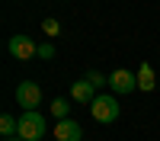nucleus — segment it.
Segmentation results:
<instances>
[{
  "mask_svg": "<svg viewBox=\"0 0 160 141\" xmlns=\"http://www.w3.org/2000/svg\"><path fill=\"white\" fill-rule=\"evenodd\" d=\"M118 112H122V109H118V99L109 96V93H99L96 99L90 103V115H93L96 122H102V125L115 122V119H118Z\"/></svg>",
  "mask_w": 160,
  "mask_h": 141,
  "instance_id": "nucleus-1",
  "label": "nucleus"
},
{
  "mask_svg": "<svg viewBox=\"0 0 160 141\" xmlns=\"http://www.w3.org/2000/svg\"><path fill=\"white\" fill-rule=\"evenodd\" d=\"M19 138L22 141H42L45 138V115L42 112H22L19 115Z\"/></svg>",
  "mask_w": 160,
  "mask_h": 141,
  "instance_id": "nucleus-2",
  "label": "nucleus"
},
{
  "mask_svg": "<svg viewBox=\"0 0 160 141\" xmlns=\"http://www.w3.org/2000/svg\"><path fill=\"white\" fill-rule=\"evenodd\" d=\"M16 103H19L26 112H35L38 103H42V87H38L35 80H22L16 87Z\"/></svg>",
  "mask_w": 160,
  "mask_h": 141,
  "instance_id": "nucleus-3",
  "label": "nucleus"
},
{
  "mask_svg": "<svg viewBox=\"0 0 160 141\" xmlns=\"http://www.w3.org/2000/svg\"><path fill=\"white\" fill-rule=\"evenodd\" d=\"M7 51L19 61H29V58H38V45L32 42V35H13L7 42Z\"/></svg>",
  "mask_w": 160,
  "mask_h": 141,
  "instance_id": "nucleus-4",
  "label": "nucleus"
},
{
  "mask_svg": "<svg viewBox=\"0 0 160 141\" xmlns=\"http://www.w3.org/2000/svg\"><path fill=\"white\" fill-rule=\"evenodd\" d=\"M109 87L115 90V93H122V96H125V93H135V90H138V74L118 68V71L109 74Z\"/></svg>",
  "mask_w": 160,
  "mask_h": 141,
  "instance_id": "nucleus-5",
  "label": "nucleus"
},
{
  "mask_svg": "<svg viewBox=\"0 0 160 141\" xmlns=\"http://www.w3.org/2000/svg\"><path fill=\"white\" fill-rule=\"evenodd\" d=\"M55 138L58 141H83V128H80V122H74V119H61L55 125Z\"/></svg>",
  "mask_w": 160,
  "mask_h": 141,
  "instance_id": "nucleus-6",
  "label": "nucleus"
},
{
  "mask_svg": "<svg viewBox=\"0 0 160 141\" xmlns=\"http://www.w3.org/2000/svg\"><path fill=\"white\" fill-rule=\"evenodd\" d=\"M96 96H99V93H96V87H93L87 77H80L77 83H71V99H74V103H87V106H90Z\"/></svg>",
  "mask_w": 160,
  "mask_h": 141,
  "instance_id": "nucleus-7",
  "label": "nucleus"
},
{
  "mask_svg": "<svg viewBox=\"0 0 160 141\" xmlns=\"http://www.w3.org/2000/svg\"><path fill=\"white\" fill-rule=\"evenodd\" d=\"M154 83H157V74H154V68H151V64L144 61L141 68H138V90L151 93V90H154Z\"/></svg>",
  "mask_w": 160,
  "mask_h": 141,
  "instance_id": "nucleus-8",
  "label": "nucleus"
},
{
  "mask_svg": "<svg viewBox=\"0 0 160 141\" xmlns=\"http://www.w3.org/2000/svg\"><path fill=\"white\" fill-rule=\"evenodd\" d=\"M0 132H3V138L19 135V122L13 119V115H0Z\"/></svg>",
  "mask_w": 160,
  "mask_h": 141,
  "instance_id": "nucleus-9",
  "label": "nucleus"
},
{
  "mask_svg": "<svg viewBox=\"0 0 160 141\" xmlns=\"http://www.w3.org/2000/svg\"><path fill=\"white\" fill-rule=\"evenodd\" d=\"M68 112H71V103L64 99V96H58L55 103H51V115H55L58 122H61V119H68Z\"/></svg>",
  "mask_w": 160,
  "mask_h": 141,
  "instance_id": "nucleus-10",
  "label": "nucleus"
},
{
  "mask_svg": "<svg viewBox=\"0 0 160 141\" xmlns=\"http://www.w3.org/2000/svg\"><path fill=\"white\" fill-rule=\"evenodd\" d=\"M83 77H87V80H90V83H93V87H102V83H106V80H109V77H102V74H99V71H93V68H90V71H87V74H83Z\"/></svg>",
  "mask_w": 160,
  "mask_h": 141,
  "instance_id": "nucleus-11",
  "label": "nucleus"
},
{
  "mask_svg": "<svg viewBox=\"0 0 160 141\" xmlns=\"http://www.w3.org/2000/svg\"><path fill=\"white\" fill-rule=\"evenodd\" d=\"M42 29H45L48 35H58V32H61V23H58V19H51V16H48V19H42Z\"/></svg>",
  "mask_w": 160,
  "mask_h": 141,
  "instance_id": "nucleus-12",
  "label": "nucleus"
},
{
  "mask_svg": "<svg viewBox=\"0 0 160 141\" xmlns=\"http://www.w3.org/2000/svg\"><path fill=\"white\" fill-rule=\"evenodd\" d=\"M38 58H42V61H48V58H55V45H48V42H42V45H38Z\"/></svg>",
  "mask_w": 160,
  "mask_h": 141,
  "instance_id": "nucleus-13",
  "label": "nucleus"
},
{
  "mask_svg": "<svg viewBox=\"0 0 160 141\" xmlns=\"http://www.w3.org/2000/svg\"><path fill=\"white\" fill-rule=\"evenodd\" d=\"M3 141H22V138H19V135H13V138H3Z\"/></svg>",
  "mask_w": 160,
  "mask_h": 141,
  "instance_id": "nucleus-14",
  "label": "nucleus"
}]
</instances>
